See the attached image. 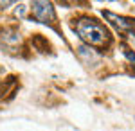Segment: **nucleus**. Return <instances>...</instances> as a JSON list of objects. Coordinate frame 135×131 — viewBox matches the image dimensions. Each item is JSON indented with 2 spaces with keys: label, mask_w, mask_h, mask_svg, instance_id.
<instances>
[{
  "label": "nucleus",
  "mask_w": 135,
  "mask_h": 131,
  "mask_svg": "<svg viewBox=\"0 0 135 131\" xmlns=\"http://www.w3.org/2000/svg\"><path fill=\"white\" fill-rule=\"evenodd\" d=\"M76 32L78 36L83 41H86L88 45H104L106 40H108V31L104 29L103 25L97 20H92V18H81L76 23Z\"/></svg>",
  "instance_id": "nucleus-1"
},
{
  "label": "nucleus",
  "mask_w": 135,
  "mask_h": 131,
  "mask_svg": "<svg viewBox=\"0 0 135 131\" xmlns=\"http://www.w3.org/2000/svg\"><path fill=\"white\" fill-rule=\"evenodd\" d=\"M31 9L32 16L42 23H52L56 20V13H54V7L51 2H32Z\"/></svg>",
  "instance_id": "nucleus-2"
},
{
  "label": "nucleus",
  "mask_w": 135,
  "mask_h": 131,
  "mask_svg": "<svg viewBox=\"0 0 135 131\" xmlns=\"http://www.w3.org/2000/svg\"><path fill=\"white\" fill-rule=\"evenodd\" d=\"M103 16L114 25L115 29H119L121 32H128V31H135V20L126 18V16H119L112 11H103Z\"/></svg>",
  "instance_id": "nucleus-3"
},
{
  "label": "nucleus",
  "mask_w": 135,
  "mask_h": 131,
  "mask_svg": "<svg viewBox=\"0 0 135 131\" xmlns=\"http://www.w3.org/2000/svg\"><path fill=\"white\" fill-rule=\"evenodd\" d=\"M78 52H79V56H81V58H86L88 63H90L92 59L94 61H99V56H95V54L92 52V49H88V47H79Z\"/></svg>",
  "instance_id": "nucleus-4"
}]
</instances>
